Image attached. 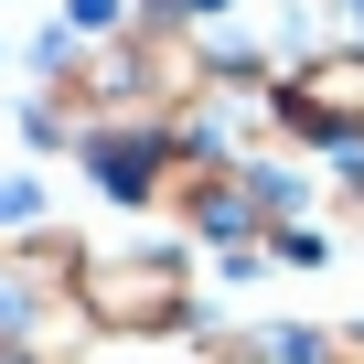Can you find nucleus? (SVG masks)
Here are the masks:
<instances>
[{
	"instance_id": "obj_1",
	"label": "nucleus",
	"mask_w": 364,
	"mask_h": 364,
	"mask_svg": "<svg viewBox=\"0 0 364 364\" xmlns=\"http://www.w3.org/2000/svg\"><path fill=\"white\" fill-rule=\"evenodd\" d=\"M86 321H97V332H171V321H182V268H171V257L86 268Z\"/></svg>"
}]
</instances>
